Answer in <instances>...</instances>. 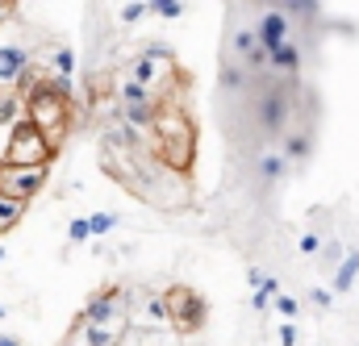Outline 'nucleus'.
Here are the masks:
<instances>
[{
    "label": "nucleus",
    "instance_id": "f257e3e1",
    "mask_svg": "<svg viewBox=\"0 0 359 346\" xmlns=\"http://www.w3.org/2000/svg\"><path fill=\"white\" fill-rule=\"evenodd\" d=\"M155 142H159L155 151H159V159H163L168 167L188 172L192 151H196V130H192V117H188L184 109L163 104V113H159V121H155Z\"/></svg>",
    "mask_w": 359,
    "mask_h": 346
},
{
    "label": "nucleus",
    "instance_id": "f03ea898",
    "mask_svg": "<svg viewBox=\"0 0 359 346\" xmlns=\"http://www.w3.org/2000/svg\"><path fill=\"white\" fill-rule=\"evenodd\" d=\"M55 159V146L46 142V134L25 117L17 130H13V142L4 151V167H46Z\"/></svg>",
    "mask_w": 359,
    "mask_h": 346
},
{
    "label": "nucleus",
    "instance_id": "7ed1b4c3",
    "mask_svg": "<svg viewBox=\"0 0 359 346\" xmlns=\"http://www.w3.org/2000/svg\"><path fill=\"white\" fill-rule=\"evenodd\" d=\"M25 117L46 134L50 146H59V138H63V130H67V104H63V100H55V96H46L42 88H34V96L25 100Z\"/></svg>",
    "mask_w": 359,
    "mask_h": 346
},
{
    "label": "nucleus",
    "instance_id": "20e7f679",
    "mask_svg": "<svg viewBox=\"0 0 359 346\" xmlns=\"http://www.w3.org/2000/svg\"><path fill=\"white\" fill-rule=\"evenodd\" d=\"M168 309H172V326H176L180 334H192V330H201V326H205V313H209L205 296H201V292H192L188 284L168 288Z\"/></svg>",
    "mask_w": 359,
    "mask_h": 346
},
{
    "label": "nucleus",
    "instance_id": "39448f33",
    "mask_svg": "<svg viewBox=\"0 0 359 346\" xmlns=\"http://www.w3.org/2000/svg\"><path fill=\"white\" fill-rule=\"evenodd\" d=\"M46 188V167H0V192L8 200H34Z\"/></svg>",
    "mask_w": 359,
    "mask_h": 346
},
{
    "label": "nucleus",
    "instance_id": "423d86ee",
    "mask_svg": "<svg viewBox=\"0 0 359 346\" xmlns=\"http://www.w3.org/2000/svg\"><path fill=\"white\" fill-rule=\"evenodd\" d=\"M230 55H234L247 71H264V67H268V50H264V42H259L255 25L234 29V38H230Z\"/></svg>",
    "mask_w": 359,
    "mask_h": 346
},
{
    "label": "nucleus",
    "instance_id": "0eeeda50",
    "mask_svg": "<svg viewBox=\"0 0 359 346\" xmlns=\"http://www.w3.org/2000/svg\"><path fill=\"white\" fill-rule=\"evenodd\" d=\"M284 121H288V88H264L259 92V125L268 134H276V130H284Z\"/></svg>",
    "mask_w": 359,
    "mask_h": 346
},
{
    "label": "nucleus",
    "instance_id": "6e6552de",
    "mask_svg": "<svg viewBox=\"0 0 359 346\" xmlns=\"http://www.w3.org/2000/svg\"><path fill=\"white\" fill-rule=\"evenodd\" d=\"M255 34H259V42H264V50H276V46H284L288 42V13L284 8H268L259 21H255Z\"/></svg>",
    "mask_w": 359,
    "mask_h": 346
},
{
    "label": "nucleus",
    "instance_id": "1a4fd4ad",
    "mask_svg": "<svg viewBox=\"0 0 359 346\" xmlns=\"http://www.w3.org/2000/svg\"><path fill=\"white\" fill-rule=\"evenodd\" d=\"M29 67H34V59H29V50L21 42H4L0 46V84H17Z\"/></svg>",
    "mask_w": 359,
    "mask_h": 346
},
{
    "label": "nucleus",
    "instance_id": "9d476101",
    "mask_svg": "<svg viewBox=\"0 0 359 346\" xmlns=\"http://www.w3.org/2000/svg\"><path fill=\"white\" fill-rule=\"evenodd\" d=\"M121 338H126L121 326H84V321H76L72 346H117Z\"/></svg>",
    "mask_w": 359,
    "mask_h": 346
},
{
    "label": "nucleus",
    "instance_id": "9b49d317",
    "mask_svg": "<svg viewBox=\"0 0 359 346\" xmlns=\"http://www.w3.org/2000/svg\"><path fill=\"white\" fill-rule=\"evenodd\" d=\"M159 113H163V104H159V100H155V104H130V109H117V121H121L126 130L142 134V130H155Z\"/></svg>",
    "mask_w": 359,
    "mask_h": 346
},
{
    "label": "nucleus",
    "instance_id": "f8f14e48",
    "mask_svg": "<svg viewBox=\"0 0 359 346\" xmlns=\"http://www.w3.org/2000/svg\"><path fill=\"white\" fill-rule=\"evenodd\" d=\"M142 326H147V330H163V326H172V309H168V296L151 292V296L142 300Z\"/></svg>",
    "mask_w": 359,
    "mask_h": 346
},
{
    "label": "nucleus",
    "instance_id": "ddd939ff",
    "mask_svg": "<svg viewBox=\"0 0 359 346\" xmlns=\"http://www.w3.org/2000/svg\"><path fill=\"white\" fill-rule=\"evenodd\" d=\"M268 67H276V71H297L301 67V50H297V42H284V46H276L268 55Z\"/></svg>",
    "mask_w": 359,
    "mask_h": 346
},
{
    "label": "nucleus",
    "instance_id": "4468645a",
    "mask_svg": "<svg viewBox=\"0 0 359 346\" xmlns=\"http://www.w3.org/2000/svg\"><path fill=\"white\" fill-rule=\"evenodd\" d=\"M117 100H121V109H130V104H155V92L134 84V80H121L117 84Z\"/></svg>",
    "mask_w": 359,
    "mask_h": 346
},
{
    "label": "nucleus",
    "instance_id": "2eb2a0df",
    "mask_svg": "<svg viewBox=\"0 0 359 346\" xmlns=\"http://www.w3.org/2000/svg\"><path fill=\"white\" fill-rule=\"evenodd\" d=\"M159 76H163V67H159V63H151V59H142V55H134V59H130V80H134V84L151 88Z\"/></svg>",
    "mask_w": 359,
    "mask_h": 346
},
{
    "label": "nucleus",
    "instance_id": "dca6fc26",
    "mask_svg": "<svg viewBox=\"0 0 359 346\" xmlns=\"http://www.w3.org/2000/svg\"><path fill=\"white\" fill-rule=\"evenodd\" d=\"M355 275H359V251H351L347 259L339 263V271H334V288H339V292H347V288L355 284Z\"/></svg>",
    "mask_w": 359,
    "mask_h": 346
},
{
    "label": "nucleus",
    "instance_id": "f3484780",
    "mask_svg": "<svg viewBox=\"0 0 359 346\" xmlns=\"http://www.w3.org/2000/svg\"><path fill=\"white\" fill-rule=\"evenodd\" d=\"M222 88H226V92H238V88H247V67H243L238 59H234V63H230V59L222 63Z\"/></svg>",
    "mask_w": 359,
    "mask_h": 346
},
{
    "label": "nucleus",
    "instance_id": "a211bd4d",
    "mask_svg": "<svg viewBox=\"0 0 359 346\" xmlns=\"http://www.w3.org/2000/svg\"><path fill=\"white\" fill-rule=\"evenodd\" d=\"M21 213H25V205H21V200H8V196L0 192V234H8V230L21 221Z\"/></svg>",
    "mask_w": 359,
    "mask_h": 346
},
{
    "label": "nucleus",
    "instance_id": "6ab92c4d",
    "mask_svg": "<svg viewBox=\"0 0 359 346\" xmlns=\"http://www.w3.org/2000/svg\"><path fill=\"white\" fill-rule=\"evenodd\" d=\"M50 67H55V76H76V50H67V46H59V50H50Z\"/></svg>",
    "mask_w": 359,
    "mask_h": 346
},
{
    "label": "nucleus",
    "instance_id": "aec40b11",
    "mask_svg": "<svg viewBox=\"0 0 359 346\" xmlns=\"http://www.w3.org/2000/svg\"><path fill=\"white\" fill-rule=\"evenodd\" d=\"M117 221H121V217H117V213H109V209H104V213H92V217H88L92 238H104L109 230H117Z\"/></svg>",
    "mask_w": 359,
    "mask_h": 346
},
{
    "label": "nucleus",
    "instance_id": "412c9836",
    "mask_svg": "<svg viewBox=\"0 0 359 346\" xmlns=\"http://www.w3.org/2000/svg\"><path fill=\"white\" fill-rule=\"evenodd\" d=\"M138 55H142V59H151V63H159V67H168V63H172V46H168V42H147Z\"/></svg>",
    "mask_w": 359,
    "mask_h": 346
},
{
    "label": "nucleus",
    "instance_id": "4be33fe9",
    "mask_svg": "<svg viewBox=\"0 0 359 346\" xmlns=\"http://www.w3.org/2000/svg\"><path fill=\"white\" fill-rule=\"evenodd\" d=\"M151 13L163 21H176V17H184V0H151Z\"/></svg>",
    "mask_w": 359,
    "mask_h": 346
},
{
    "label": "nucleus",
    "instance_id": "5701e85b",
    "mask_svg": "<svg viewBox=\"0 0 359 346\" xmlns=\"http://www.w3.org/2000/svg\"><path fill=\"white\" fill-rule=\"evenodd\" d=\"M259 175H264L268 184H276V179L284 175V155H264V159H259Z\"/></svg>",
    "mask_w": 359,
    "mask_h": 346
},
{
    "label": "nucleus",
    "instance_id": "b1692460",
    "mask_svg": "<svg viewBox=\"0 0 359 346\" xmlns=\"http://www.w3.org/2000/svg\"><path fill=\"white\" fill-rule=\"evenodd\" d=\"M305 155H309V138H305V134H292V138L284 142V163H288V159H305Z\"/></svg>",
    "mask_w": 359,
    "mask_h": 346
},
{
    "label": "nucleus",
    "instance_id": "393cba45",
    "mask_svg": "<svg viewBox=\"0 0 359 346\" xmlns=\"http://www.w3.org/2000/svg\"><path fill=\"white\" fill-rule=\"evenodd\" d=\"M147 13H151V4H142V0H134V4H121V13H117V17H121L126 25H134V21H142Z\"/></svg>",
    "mask_w": 359,
    "mask_h": 346
},
{
    "label": "nucleus",
    "instance_id": "a878e982",
    "mask_svg": "<svg viewBox=\"0 0 359 346\" xmlns=\"http://www.w3.org/2000/svg\"><path fill=\"white\" fill-rule=\"evenodd\" d=\"M67 238H72L76 247H80V242H88V238H92V230H88V217H76V221L67 226Z\"/></svg>",
    "mask_w": 359,
    "mask_h": 346
},
{
    "label": "nucleus",
    "instance_id": "bb28decb",
    "mask_svg": "<svg viewBox=\"0 0 359 346\" xmlns=\"http://www.w3.org/2000/svg\"><path fill=\"white\" fill-rule=\"evenodd\" d=\"M276 313L280 317H297V300L292 296H276Z\"/></svg>",
    "mask_w": 359,
    "mask_h": 346
},
{
    "label": "nucleus",
    "instance_id": "cd10ccee",
    "mask_svg": "<svg viewBox=\"0 0 359 346\" xmlns=\"http://www.w3.org/2000/svg\"><path fill=\"white\" fill-rule=\"evenodd\" d=\"M318 251H322V238L318 234H305L301 238V255H318Z\"/></svg>",
    "mask_w": 359,
    "mask_h": 346
},
{
    "label": "nucleus",
    "instance_id": "c85d7f7f",
    "mask_svg": "<svg viewBox=\"0 0 359 346\" xmlns=\"http://www.w3.org/2000/svg\"><path fill=\"white\" fill-rule=\"evenodd\" d=\"M264 279H268V275H264V271H259V267H251V271H247V284H251V288H255V292H259V288H264Z\"/></svg>",
    "mask_w": 359,
    "mask_h": 346
},
{
    "label": "nucleus",
    "instance_id": "c756f323",
    "mask_svg": "<svg viewBox=\"0 0 359 346\" xmlns=\"http://www.w3.org/2000/svg\"><path fill=\"white\" fill-rule=\"evenodd\" d=\"M259 292H264V296H268V300H271V296H276V292H280V279H271V275H268V279H264V288H259Z\"/></svg>",
    "mask_w": 359,
    "mask_h": 346
},
{
    "label": "nucleus",
    "instance_id": "7c9ffc66",
    "mask_svg": "<svg viewBox=\"0 0 359 346\" xmlns=\"http://www.w3.org/2000/svg\"><path fill=\"white\" fill-rule=\"evenodd\" d=\"M343 259V247H339V242H330V247H326V263H339Z\"/></svg>",
    "mask_w": 359,
    "mask_h": 346
},
{
    "label": "nucleus",
    "instance_id": "2f4dec72",
    "mask_svg": "<svg viewBox=\"0 0 359 346\" xmlns=\"http://www.w3.org/2000/svg\"><path fill=\"white\" fill-rule=\"evenodd\" d=\"M297 342V330H292V326H284V330H280V346H292Z\"/></svg>",
    "mask_w": 359,
    "mask_h": 346
},
{
    "label": "nucleus",
    "instance_id": "473e14b6",
    "mask_svg": "<svg viewBox=\"0 0 359 346\" xmlns=\"http://www.w3.org/2000/svg\"><path fill=\"white\" fill-rule=\"evenodd\" d=\"M313 305H322V309H326V305H330V292H326V288H313Z\"/></svg>",
    "mask_w": 359,
    "mask_h": 346
},
{
    "label": "nucleus",
    "instance_id": "72a5a7b5",
    "mask_svg": "<svg viewBox=\"0 0 359 346\" xmlns=\"http://www.w3.org/2000/svg\"><path fill=\"white\" fill-rule=\"evenodd\" d=\"M251 305H255V309L264 313V309H268V296H264V292H251Z\"/></svg>",
    "mask_w": 359,
    "mask_h": 346
},
{
    "label": "nucleus",
    "instance_id": "f704fd0d",
    "mask_svg": "<svg viewBox=\"0 0 359 346\" xmlns=\"http://www.w3.org/2000/svg\"><path fill=\"white\" fill-rule=\"evenodd\" d=\"M0 346H21V338L17 334H0Z\"/></svg>",
    "mask_w": 359,
    "mask_h": 346
},
{
    "label": "nucleus",
    "instance_id": "c9c22d12",
    "mask_svg": "<svg viewBox=\"0 0 359 346\" xmlns=\"http://www.w3.org/2000/svg\"><path fill=\"white\" fill-rule=\"evenodd\" d=\"M147 346H163V342H159V338H155V334H151V338H147Z\"/></svg>",
    "mask_w": 359,
    "mask_h": 346
},
{
    "label": "nucleus",
    "instance_id": "e433bc0d",
    "mask_svg": "<svg viewBox=\"0 0 359 346\" xmlns=\"http://www.w3.org/2000/svg\"><path fill=\"white\" fill-rule=\"evenodd\" d=\"M4 317H8V305H0V321H4Z\"/></svg>",
    "mask_w": 359,
    "mask_h": 346
},
{
    "label": "nucleus",
    "instance_id": "4c0bfd02",
    "mask_svg": "<svg viewBox=\"0 0 359 346\" xmlns=\"http://www.w3.org/2000/svg\"><path fill=\"white\" fill-rule=\"evenodd\" d=\"M4 259H8V251H4V242H0V263H4Z\"/></svg>",
    "mask_w": 359,
    "mask_h": 346
},
{
    "label": "nucleus",
    "instance_id": "58836bf2",
    "mask_svg": "<svg viewBox=\"0 0 359 346\" xmlns=\"http://www.w3.org/2000/svg\"><path fill=\"white\" fill-rule=\"evenodd\" d=\"M0 25H4V8H0Z\"/></svg>",
    "mask_w": 359,
    "mask_h": 346
}]
</instances>
